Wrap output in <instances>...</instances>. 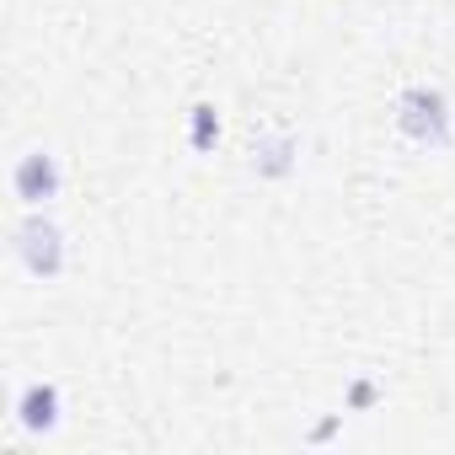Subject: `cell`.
Masks as SVG:
<instances>
[{"label":"cell","mask_w":455,"mask_h":455,"mask_svg":"<svg viewBox=\"0 0 455 455\" xmlns=\"http://www.w3.org/2000/svg\"><path fill=\"white\" fill-rule=\"evenodd\" d=\"M396 118H402V129H407L412 140H423V145H439V140H444V97H439V92H423V86L402 92Z\"/></svg>","instance_id":"1"},{"label":"cell","mask_w":455,"mask_h":455,"mask_svg":"<svg viewBox=\"0 0 455 455\" xmlns=\"http://www.w3.org/2000/svg\"><path fill=\"white\" fill-rule=\"evenodd\" d=\"M17 247H22V263L38 274V279H54L65 268V247H60V231L49 220H28L17 231Z\"/></svg>","instance_id":"2"},{"label":"cell","mask_w":455,"mask_h":455,"mask_svg":"<svg viewBox=\"0 0 455 455\" xmlns=\"http://www.w3.org/2000/svg\"><path fill=\"white\" fill-rule=\"evenodd\" d=\"M12 188H17L22 204H44V198H54V193H60V161H54L49 150L22 156L17 172H12Z\"/></svg>","instance_id":"3"},{"label":"cell","mask_w":455,"mask_h":455,"mask_svg":"<svg viewBox=\"0 0 455 455\" xmlns=\"http://www.w3.org/2000/svg\"><path fill=\"white\" fill-rule=\"evenodd\" d=\"M17 423H22L28 434H49V428L60 423V386H49V380L28 386V391L17 396Z\"/></svg>","instance_id":"4"},{"label":"cell","mask_w":455,"mask_h":455,"mask_svg":"<svg viewBox=\"0 0 455 455\" xmlns=\"http://www.w3.org/2000/svg\"><path fill=\"white\" fill-rule=\"evenodd\" d=\"M188 140H193V150H214V140H220V118H214L209 102L193 108V129H188Z\"/></svg>","instance_id":"5"},{"label":"cell","mask_w":455,"mask_h":455,"mask_svg":"<svg viewBox=\"0 0 455 455\" xmlns=\"http://www.w3.org/2000/svg\"><path fill=\"white\" fill-rule=\"evenodd\" d=\"M370 396H375V386H370V380H359V386H354V407H364Z\"/></svg>","instance_id":"6"}]
</instances>
